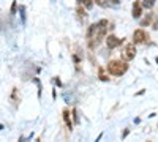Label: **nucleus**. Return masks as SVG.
<instances>
[{"label": "nucleus", "instance_id": "obj_1", "mask_svg": "<svg viewBox=\"0 0 158 142\" xmlns=\"http://www.w3.org/2000/svg\"><path fill=\"white\" fill-rule=\"evenodd\" d=\"M108 25L109 22L106 19H101L98 21L97 24H92L89 30H87V44L90 49H95L106 36V32H108Z\"/></svg>", "mask_w": 158, "mask_h": 142}, {"label": "nucleus", "instance_id": "obj_11", "mask_svg": "<svg viewBox=\"0 0 158 142\" xmlns=\"http://www.w3.org/2000/svg\"><path fill=\"white\" fill-rule=\"evenodd\" d=\"M156 0H142V6H146V8H153Z\"/></svg>", "mask_w": 158, "mask_h": 142}, {"label": "nucleus", "instance_id": "obj_6", "mask_svg": "<svg viewBox=\"0 0 158 142\" xmlns=\"http://www.w3.org/2000/svg\"><path fill=\"white\" fill-rule=\"evenodd\" d=\"M131 14H133V18L139 19L141 14H142V3L141 2H133V10H131Z\"/></svg>", "mask_w": 158, "mask_h": 142}, {"label": "nucleus", "instance_id": "obj_4", "mask_svg": "<svg viewBox=\"0 0 158 142\" xmlns=\"http://www.w3.org/2000/svg\"><path fill=\"white\" fill-rule=\"evenodd\" d=\"M122 44V40H118L117 36H114V35H109L108 38H106V46L109 47V49H115L117 46H120Z\"/></svg>", "mask_w": 158, "mask_h": 142}, {"label": "nucleus", "instance_id": "obj_2", "mask_svg": "<svg viewBox=\"0 0 158 142\" xmlns=\"http://www.w3.org/2000/svg\"><path fill=\"white\" fill-rule=\"evenodd\" d=\"M106 68L114 76H123L128 71V63L123 62V60H111Z\"/></svg>", "mask_w": 158, "mask_h": 142}, {"label": "nucleus", "instance_id": "obj_12", "mask_svg": "<svg viewBox=\"0 0 158 142\" xmlns=\"http://www.w3.org/2000/svg\"><path fill=\"white\" fill-rule=\"evenodd\" d=\"M77 14H79V16H81V18L84 19V18L87 16V13H85V10H82L81 6H79V8H77Z\"/></svg>", "mask_w": 158, "mask_h": 142}, {"label": "nucleus", "instance_id": "obj_15", "mask_svg": "<svg viewBox=\"0 0 158 142\" xmlns=\"http://www.w3.org/2000/svg\"><path fill=\"white\" fill-rule=\"evenodd\" d=\"M111 2H114V3H117V2H118V0H111Z\"/></svg>", "mask_w": 158, "mask_h": 142}, {"label": "nucleus", "instance_id": "obj_8", "mask_svg": "<svg viewBox=\"0 0 158 142\" xmlns=\"http://www.w3.org/2000/svg\"><path fill=\"white\" fill-rule=\"evenodd\" d=\"M77 2L81 3V5H84V6H85L87 10L94 6V0H77Z\"/></svg>", "mask_w": 158, "mask_h": 142}, {"label": "nucleus", "instance_id": "obj_9", "mask_svg": "<svg viewBox=\"0 0 158 142\" xmlns=\"http://www.w3.org/2000/svg\"><path fill=\"white\" fill-rule=\"evenodd\" d=\"M152 18H153V14L150 13V14H147V16H146V19H142V21H141V25H142V27L149 25V24H150V21H152Z\"/></svg>", "mask_w": 158, "mask_h": 142}, {"label": "nucleus", "instance_id": "obj_5", "mask_svg": "<svg viewBox=\"0 0 158 142\" xmlns=\"http://www.w3.org/2000/svg\"><path fill=\"white\" fill-rule=\"evenodd\" d=\"M123 55H125V59H127V60H133V59H135V55H136V47L133 46V43L127 44Z\"/></svg>", "mask_w": 158, "mask_h": 142}, {"label": "nucleus", "instance_id": "obj_14", "mask_svg": "<svg viewBox=\"0 0 158 142\" xmlns=\"http://www.w3.org/2000/svg\"><path fill=\"white\" fill-rule=\"evenodd\" d=\"M11 13H16V2H13V6H11Z\"/></svg>", "mask_w": 158, "mask_h": 142}, {"label": "nucleus", "instance_id": "obj_13", "mask_svg": "<svg viewBox=\"0 0 158 142\" xmlns=\"http://www.w3.org/2000/svg\"><path fill=\"white\" fill-rule=\"evenodd\" d=\"M95 2H97V5H100V6H106V0H95Z\"/></svg>", "mask_w": 158, "mask_h": 142}, {"label": "nucleus", "instance_id": "obj_7", "mask_svg": "<svg viewBox=\"0 0 158 142\" xmlns=\"http://www.w3.org/2000/svg\"><path fill=\"white\" fill-rule=\"evenodd\" d=\"M63 120H65V123H67V126L71 130V128H73V123H71V120H70V114H68L67 109L63 111Z\"/></svg>", "mask_w": 158, "mask_h": 142}, {"label": "nucleus", "instance_id": "obj_10", "mask_svg": "<svg viewBox=\"0 0 158 142\" xmlns=\"http://www.w3.org/2000/svg\"><path fill=\"white\" fill-rule=\"evenodd\" d=\"M98 77H100L101 81H108V79H109L108 74L104 73V68H100V70H98Z\"/></svg>", "mask_w": 158, "mask_h": 142}, {"label": "nucleus", "instance_id": "obj_3", "mask_svg": "<svg viewBox=\"0 0 158 142\" xmlns=\"http://www.w3.org/2000/svg\"><path fill=\"white\" fill-rule=\"evenodd\" d=\"M149 40V35L144 32L142 29H138V30H135V33H133V41L136 43V44H141V43H144V41H147Z\"/></svg>", "mask_w": 158, "mask_h": 142}]
</instances>
